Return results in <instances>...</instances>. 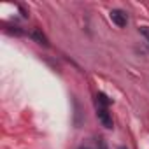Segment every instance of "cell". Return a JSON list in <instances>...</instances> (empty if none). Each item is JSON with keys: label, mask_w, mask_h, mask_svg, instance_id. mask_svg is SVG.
Returning <instances> with one entry per match:
<instances>
[{"label": "cell", "mask_w": 149, "mask_h": 149, "mask_svg": "<svg viewBox=\"0 0 149 149\" xmlns=\"http://www.w3.org/2000/svg\"><path fill=\"white\" fill-rule=\"evenodd\" d=\"M32 39L33 40H37L39 44H44V46H49V40H47V37L39 30V28H35L33 32H32Z\"/></svg>", "instance_id": "3957f363"}, {"label": "cell", "mask_w": 149, "mask_h": 149, "mask_svg": "<svg viewBox=\"0 0 149 149\" xmlns=\"http://www.w3.org/2000/svg\"><path fill=\"white\" fill-rule=\"evenodd\" d=\"M97 116H98V121L102 123V126H105V128H112V118H111V112H109L107 107L97 105Z\"/></svg>", "instance_id": "6da1fadb"}, {"label": "cell", "mask_w": 149, "mask_h": 149, "mask_svg": "<svg viewBox=\"0 0 149 149\" xmlns=\"http://www.w3.org/2000/svg\"><path fill=\"white\" fill-rule=\"evenodd\" d=\"M79 149H91V147H88V146H81Z\"/></svg>", "instance_id": "52a82bcc"}, {"label": "cell", "mask_w": 149, "mask_h": 149, "mask_svg": "<svg viewBox=\"0 0 149 149\" xmlns=\"http://www.w3.org/2000/svg\"><path fill=\"white\" fill-rule=\"evenodd\" d=\"M109 104H111V100L107 98V95H105V93H98V95H97V105L109 107Z\"/></svg>", "instance_id": "277c9868"}, {"label": "cell", "mask_w": 149, "mask_h": 149, "mask_svg": "<svg viewBox=\"0 0 149 149\" xmlns=\"http://www.w3.org/2000/svg\"><path fill=\"white\" fill-rule=\"evenodd\" d=\"M111 19H112V23H116L119 28L126 26V23H128V18H126V14H125L121 9H112V11H111Z\"/></svg>", "instance_id": "7a4b0ae2"}, {"label": "cell", "mask_w": 149, "mask_h": 149, "mask_svg": "<svg viewBox=\"0 0 149 149\" xmlns=\"http://www.w3.org/2000/svg\"><path fill=\"white\" fill-rule=\"evenodd\" d=\"M140 33L146 37V40L149 42V26H140Z\"/></svg>", "instance_id": "5b68a950"}, {"label": "cell", "mask_w": 149, "mask_h": 149, "mask_svg": "<svg viewBox=\"0 0 149 149\" xmlns=\"http://www.w3.org/2000/svg\"><path fill=\"white\" fill-rule=\"evenodd\" d=\"M119 149H126V147H119Z\"/></svg>", "instance_id": "ba28073f"}, {"label": "cell", "mask_w": 149, "mask_h": 149, "mask_svg": "<svg viewBox=\"0 0 149 149\" xmlns=\"http://www.w3.org/2000/svg\"><path fill=\"white\" fill-rule=\"evenodd\" d=\"M97 144H98V149H107V144H105V140H104L102 137H98Z\"/></svg>", "instance_id": "8992f818"}]
</instances>
